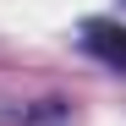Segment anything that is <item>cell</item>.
<instances>
[{"label":"cell","mask_w":126,"mask_h":126,"mask_svg":"<svg viewBox=\"0 0 126 126\" xmlns=\"http://www.w3.org/2000/svg\"><path fill=\"white\" fill-rule=\"evenodd\" d=\"M82 49H88L93 60H104L110 71H126V28L110 22V16H93V22H82Z\"/></svg>","instance_id":"cell-1"},{"label":"cell","mask_w":126,"mask_h":126,"mask_svg":"<svg viewBox=\"0 0 126 126\" xmlns=\"http://www.w3.org/2000/svg\"><path fill=\"white\" fill-rule=\"evenodd\" d=\"M22 126H71V104L66 99H38L22 110Z\"/></svg>","instance_id":"cell-2"},{"label":"cell","mask_w":126,"mask_h":126,"mask_svg":"<svg viewBox=\"0 0 126 126\" xmlns=\"http://www.w3.org/2000/svg\"><path fill=\"white\" fill-rule=\"evenodd\" d=\"M0 126H22V110H16V104H6V99H0Z\"/></svg>","instance_id":"cell-3"}]
</instances>
